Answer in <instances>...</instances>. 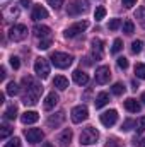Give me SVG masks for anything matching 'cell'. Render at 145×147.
Segmentation results:
<instances>
[{
    "mask_svg": "<svg viewBox=\"0 0 145 147\" xmlns=\"http://www.w3.org/2000/svg\"><path fill=\"white\" fill-rule=\"evenodd\" d=\"M41 92H43V87L34 82L33 86L26 87V94L22 96V103H24L26 106H33V105H36L38 101H39V98H41Z\"/></svg>",
    "mask_w": 145,
    "mask_h": 147,
    "instance_id": "6da1fadb",
    "label": "cell"
},
{
    "mask_svg": "<svg viewBox=\"0 0 145 147\" xmlns=\"http://www.w3.org/2000/svg\"><path fill=\"white\" fill-rule=\"evenodd\" d=\"M73 62V57L68 53H63V51H55L51 53V63L56 67V69H68Z\"/></svg>",
    "mask_w": 145,
    "mask_h": 147,
    "instance_id": "7a4b0ae2",
    "label": "cell"
},
{
    "mask_svg": "<svg viewBox=\"0 0 145 147\" xmlns=\"http://www.w3.org/2000/svg\"><path fill=\"white\" fill-rule=\"evenodd\" d=\"M99 139V132L94 128V127H87L82 130L80 134V144L82 146H91V144H96Z\"/></svg>",
    "mask_w": 145,
    "mask_h": 147,
    "instance_id": "3957f363",
    "label": "cell"
},
{
    "mask_svg": "<svg viewBox=\"0 0 145 147\" xmlns=\"http://www.w3.org/2000/svg\"><path fill=\"white\" fill-rule=\"evenodd\" d=\"M34 74H36L39 79H48V75H50V63H48V60L46 58H36V62H34Z\"/></svg>",
    "mask_w": 145,
    "mask_h": 147,
    "instance_id": "277c9868",
    "label": "cell"
},
{
    "mask_svg": "<svg viewBox=\"0 0 145 147\" xmlns=\"http://www.w3.org/2000/svg\"><path fill=\"white\" fill-rule=\"evenodd\" d=\"M28 36V28L24 24H14L10 29H9V38L12 41H22Z\"/></svg>",
    "mask_w": 145,
    "mask_h": 147,
    "instance_id": "5b68a950",
    "label": "cell"
},
{
    "mask_svg": "<svg viewBox=\"0 0 145 147\" xmlns=\"http://www.w3.org/2000/svg\"><path fill=\"white\" fill-rule=\"evenodd\" d=\"M87 28H89V22H87V21H79V22H75V24L68 26V28L65 29V38L79 36V34H80V33H84Z\"/></svg>",
    "mask_w": 145,
    "mask_h": 147,
    "instance_id": "8992f818",
    "label": "cell"
},
{
    "mask_svg": "<svg viewBox=\"0 0 145 147\" xmlns=\"http://www.w3.org/2000/svg\"><path fill=\"white\" fill-rule=\"evenodd\" d=\"M89 10V2L87 0H75L72 5H68V14L70 16H79L82 12H87Z\"/></svg>",
    "mask_w": 145,
    "mask_h": 147,
    "instance_id": "52a82bcc",
    "label": "cell"
},
{
    "mask_svg": "<svg viewBox=\"0 0 145 147\" xmlns=\"http://www.w3.org/2000/svg\"><path fill=\"white\" fill-rule=\"evenodd\" d=\"M87 116H89V111L85 106H75L72 110V121L73 123H82V121H85L87 120Z\"/></svg>",
    "mask_w": 145,
    "mask_h": 147,
    "instance_id": "ba28073f",
    "label": "cell"
},
{
    "mask_svg": "<svg viewBox=\"0 0 145 147\" xmlns=\"http://www.w3.org/2000/svg\"><path fill=\"white\" fill-rule=\"evenodd\" d=\"M24 135H26L28 142H31V144H38V142H41V140L44 139V134H43L39 128H28V130L24 132Z\"/></svg>",
    "mask_w": 145,
    "mask_h": 147,
    "instance_id": "9c48e42d",
    "label": "cell"
},
{
    "mask_svg": "<svg viewBox=\"0 0 145 147\" xmlns=\"http://www.w3.org/2000/svg\"><path fill=\"white\" fill-rule=\"evenodd\" d=\"M116 120H118V111L116 110H109V111H104L103 115H101V123L104 125V127H113L114 123H116Z\"/></svg>",
    "mask_w": 145,
    "mask_h": 147,
    "instance_id": "30bf717a",
    "label": "cell"
},
{
    "mask_svg": "<svg viewBox=\"0 0 145 147\" xmlns=\"http://www.w3.org/2000/svg\"><path fill=\"white\" fill-rule=\"evenodd\" d=\"M109 79H111V70H109V67L103 65V67H99V69L96 70V82H97V84H108Z\"/></svg>",
    "mask_w": 145,
    "mask_h": 147,
    "instance_id": "8fae6325",
    "label": "cell"
},
{
    "mask_svg": "<svg viewBox=\"0 0 145 147\" xmlns=\"http://www.w3.org/2000/svg\"><path fill=\"white\" fill-rule=\"evenodd\" d=\"M91 45H92V57L96 60H101L103 58V50H104V41L99 39V38H94Z\"/></svg>",
    "mask_w": 145,
    "mask_h": 147,
    "instance_id": "7c38bea8",
    "label": "cell"
},
{
    "mask_svg": "<svg viewBox=\"0 0 145 147\" xmlns=\"http://www.w3.org/2000/svg\"><path fill=\"white\" fill-rule=\"evenodd\" d=\"M63 120H65V113L63 111H58V113H55V115H51L48 118V127L50 128H56V127H60L63 123Z\"/></svg>",
    "mask_w": 145,
    "mask_h": 147,
    "instance_id": "4fadbf2b",
    "label": "cell"
},
{
    "mask_svg": "<svg viewBox=\"0 0 145 147\" xmlns=\"http://www.w3.org/2000/svg\"><path fill=\"white\" fill-rule=\"evenodd\" d=\"M38 120H39V115H38L36 111H26V113H22V115H21V121H22L24 125L36 123Z\"/></svg>",
    "mask_w": 145,
    "mask_h": 147,
    "instance_id": "5bb4252c",
    "label": "cell"
},
{
    "mask_svg": "<svg viewBox=\"0 0 145 147\" xmlns=\"http://www.w3.org/2000/svg\"><path fill=\"white\" fill-rule=\"evenodd\" d=\"M56 103H58V94L53 91V92H50L48 96H46V99H44V110L46 111H50V110H53L55 106H56Z\"/></svg>",
    "mask_w": 145,
    "mask_h": 147,
    "instance_id": "9a60e30c",
    "label": "cell"
},
{
    "mask_svg": "<svg viewBox=\"0 0 145 147\" xmlns=\"http://www.w3.org/2000/svg\"><path fill=\"white\" fill-rule=\"evenodd\" d=\"M34 36L41 38V39H44V38H51V29H50L48 26L36 24V26H34Z\"/></svg>",
    "mask_w": 145,
    "mask_h": 147,
    "instance_id": "2e32d148",
    "label": "cell"
},
{
    "mask_svg": "<svg viewBox=\"0 0 145 147\" xmlns=\"http://www.w3.org/2000/svg\"><path fill=\"white\" fill-rule=\"evenodd\" d=\"M33 21H41V19H46L48 17V10L43 7V5H34L33 9Z\"/></svg>",
    "mask_w": 145,
    "mask_h": 147,
    "instance_id": "e0dca14e",
    "label": "cell"
},
{
    "mask_svg": "<svg viewBox=\"0 0 145 147\" xmlns=\"http://www.w3.org/2000/svg\"><path fill=\"white\" fill-rule=\"evenodd\" d=\"M72 137H73V134H72V130H70V128L63 130V132H62V135L58 137V142H60V146H62V147L70 146V142H72Z\"/></svg>",
    "mask_w": 145,
    "mask_h": 147,
    "instance_id": "ac0fdd59",
    "label": "cell"
},
{
    "mask_svg": "<svg viewBox=\"0 0 145 147\" xmlns=\"http://www.w3.org/2000/svg\"><path fill=\"white\" fill-rule=\"evenodd\" d=\"M73 80L77 86H85L89 82V75L84 72V70H75L73 72Z\"/></svg>",
    "mask_w": 145,
    "mask_h": 147,
    "instance_id": "d6986e66",
    "label": "cell"
},
{
    "mask_svg": "<svg viewBox=\"0 0 145 147\" xmlns=\"http://www.w3.org/2000/svg\"><path fill=\"white\" fill-rule=\"evenodd\" d=\"M109 103V94L108 92H99L97 96H96V101H94V106H96V110H99V108H103V106H106Z\"/></svg>",
    "mask_w": 145,
    "mask_h": 147,
    "instance_id": "ffe728a7",
    "label": "cell"
},
{
    "mask_svg": "<svg viewBox=\"0 0 145 147\" xmlns=\"http://www.w3.org/2000/svg\"><path fill=\"white\" fill-rule=\"evenodd\" d=\"M125 108L130 111V113H138V111L142 110L140 103H138L137 99H133V98H128V99L125 101Z\"/></svg>",
    "mask_w": 145,
    "mask_h": 147,
    "instance_id": "44dd1931",
    "label": "cell"
},
{
    "mask_svg": "<svg viewBox=\"0 0 145 147\" xmlns=\"http://www.w3.org/2000/svg\"><path fill=\"white\" fill-rule=\"evenodd\" d=\"M53 86H55L56 89H60V91H65V89L68 87V79L63 77V75H56V77L53 79Z\"/></svg>",
    "mask_w": 145,
    "mask_h": 147,
    "instance_id": "7402d4cb",
    "label": "cell"
},
{
    "mask_svg": "<svg viewBox=\"0 0 145 147\" xmlns=\"http://www.w3.org/2000/svg\"><path fill=\"white\" fill-rule=\"evenodd\" d=\"M15 116H17V106L15 105H10L7 110L3 111V118L5 120H15Z\"/></svg>",
    "mask_w": 145,
    "mask_h": 147,
    "instance_id": "603a6c76",
    "label": "cell"
},
{
    "mask_svg": "<svg viewBox=\"0 0 145 147\" xmlns=\"http://www.w3.org/2000/svg\"><path fill=\"white\" fill-rule=\"evenodd\" d=\"M3 16H5L7 19H9V17H17V16H19V9H17V7H14V5H10V7H7V9H5Z\"/></svg>",
    "mask_w": 145,
    "mask_h": 147,
    "instance_id": "cb8c5ba5",
    "label": "cell"
},
{
    "mask_svg": "<svg viewBox=\"0 0 145 147\" xmlns=\"http://www.w3.org/2000/svg\"><path fill=\"white\" fill-rule=\"evenodd\" d=\"M9 96H15V94H19V86L15 84V82H9L7 84V91H5Z\"/></svg>",
    "mask_w": 145,
    "mask_h": 147,
    "instance_id": "d4e9b609",
    "label": "cell"
},
{
    "mask_svg": "<svg viewBox=\"0 0 145 147\" xmlns=\"http://www.w3.org/2000/svg\"><path fill=\"white\" fill-rule=\"evenodd\" d=\"M133 31H135V24L132 21H125L123 22V33L125 34H133Z\"/></svg>",
    "mask_w": 145,
    "mask_h": 147,
    "instance_id": "484cf974",
    "label": "cell"
},
{
    "mask_svg": "<svg viewBox=\"0 0 145 147\" xmlns=\"http://www.w3.org/2000/svg\"><path fill=\"white\" fill-rule=\"evenodd\" d=\"M142 50H144V41L137 39V41H133V43H132V53L138 55V53H140Z\"/></svg>",
    "mask_w": 145,
    "mask_h": 147,
    "instance_id": "4316f807",
    "label": "cell"
},
{
    "mask_svg": "<svg viewBox=\"0 0 145 147\" xmlns=\"http://www.w3.org/2000/svg\"><path fill=\"white\" fill-rule=\"evenodd\" d=\"M111 91H113V94H116V96H121V94L125 92V86H123L121 82H116V84L111 87Z\"/></svg>",
    "mask_w": 145,
    "mask_h": 147,
    "instance_id": "83f0119b",
    "label": "cell"
},
{
    "mask_svg": "<svg viewBox=\"0 0 145 147\" xmlns=\"http://www.w3.org/2000/svg\"><path fill=\"white\" fill-rule=\"evenodd\" d=\"M135 130H137V134H144V130H145V116H142V118L137 120V123H135Z\"/></svg>",
    "mask_w": 145,
    "mask_h": 147,
    "instance_id": "f1b7e54d",
    "label": "cell"
},
{
    "mask_svg": "<svg viewBox=\"0 0 145 147\" xmlns=\"http://www.w3.org/2000/svg\"><path fill=\"white\" fill-rule=\"evenodd\" d=\"M135 74L138 79H145V63H137L135 65Z\"/></svg>",
    "mask_w": 145,
    "mask_h": 147,
    "instance_id": "f546056e",
    "label": "cell"
},
{
    "mask_svg": "<svg viewBox=\"0 0 145 147\" xmlns=\"http://www.w3.org/2000/svg\"><path fill=\"white\" fill-rule=\"evenodd\" d=\"M104 16H106V9H104V7H97L96 12H94V19H96V21H103Z\"/></svg>",
    "mask_w": 145,
    "mask_h": 147,
    "instance_id": "4dcf8cb0",
    "label": "cell"
},
{
    "mask_svg": "<svg viewBox=\"0 0 145 147\" xmlns=\"http://www.w3.org/2000/svg\"><path fill=\"white\" fill-rule=\"evenodd\" d=\"M12 132H14V128H10L9 125H2V130H0V139H7Z\"/></svg>",
    "mask_w": 145,
    "mask_h": 147,
    "instance_id": "1f68e13d",
    "label": "cell"
},
{
    "mask_svg": "<svg viewBox=\"0 0 145 147\" xmlns=\"http://www.w3.org/2000/svg\"><path fill=\"white\" fill-rule=\"evenodd\" d=\"M50 46H51V38L39 39V45H38V48H39V50H48Z\"/></svg>",
    "mask_w": 145,
    "mask_h": 147,
    "instance_id": "d6a6232c",
    "label": "cell"
},
{
    "mask_svg": "<svg viewBox=\"0 0 145 147\" xmlns=\"http://www.w3.org/2000/svg\"><path fill=\"white\" fill-rule=\"evenodd\" d=\"M123 48V41L119 39V38H116L114 39V43H113V48H111V53H118L119 50Z\"/></svg>",
    "mask_w": 145,
    "mask_h": 147,
    "instance_id": "836d02e7",
    "label": "cell"
},
{
    "mask_svg": "<svg viewBox=\"0 0 145 147\" xmlns=\"http://www.w3.org/2000/svg\"><path fill=\"white\" fill-rule=\"evenodd\" d=\"M135 17H137V19H140V22H142V24H145V7L137 9V12H135Z\"/></svg>",
    "mask_w": 145,
    "mask_h": 147,
    "instance_id": "e575fe53",
    "label": "cell"
},
{
    "mask_svg": "<svg viewBox=\"0 0 145 147\" xmlns=\"http://www.w3.org/2000/svg\"><path fill=\"white\" fill-rule=\"evenodd\" d=\"M46 2H48V5H51L55 10H58V9H62V5H63L65 0H46Z\"/></svg>",
    "mask_w": 145,
    "mask_h": 147,
    "instance_id": "d590c367",
    "label": "cell"
},
{
    "mask_svg": "<svg viewBox=\"0 0 145 147\" xmlns=\"http://www.w3.org/2000/svg\"><path fill=\"white\" fill-rule=\"evenodd\" d=\"M119 26H121V21H119V19H111L109 24H108V28L111 29V31H116Z\"/></svg>",
    "mask_w": 145,
    "mask_h": 147,
    "instance_id": "8d00e7d4",
    "label": "cell"
},
{
    "mask_svg": "<svg viewBox=\"0 0 145 147\" xmlns=\"http://www.w3.org/2000/svg\"><path fill=\"white\" fill-rule=\"evenodd\" d=\"M133 125H135V121H133V120H125V121H123V125H121V130H123V132H128Z\"/></svg>",
    "mask_w": 145,
    "mask_h": 147,
    "instance_id": "74e56055",
    "label": "cell"
},
{
    "mask_svg": "<svg viewBox=\"0 0 145 147\" xmlns=\"http://www.w3.org/2000/svg\"><path fill=\"white\" fill-rule=\"evenodd\" d=\"M3 147H21V140H19L17 137H14V139H10Z\"/></svg>",
    "mask_w": 145,
    "mask_h": 147,
    "instance_id": "f35d334b",
    "label": "cell"
},
{
    "mask_svg": "<svg viewBox=\"0 0 145 147\" xmlns=\"http://www.w3.org/2000/svg\"><path fill=\"white\" fill-rule=\"evenodd\" d=\"M10 65H12L14 70H17V69L21 67V60H19V57H10Z\"/></svg>",
    "mask_w": 145,
    "mask_h": 147,
    "instance_id": "ab89813d",
    "label": "cell"
},
{
    "mask_svg": "<svg viewBox=\"0 0 145 147\" xmlns=\"http://www.w3.org/2000/svg\"><path fill=\"white\" fill-rule=\"evenodd\" d=\"M118 67L123 69V70H126V69H128V60H126L125 57H119V58H118Z\"/></svg>",
    "mask_w": 145,
    "mask_h": 147,
    "instance_id": "60d3db41",
    "label": "cell"
},
{
    "mask_svg": "<svg viewBox=\"0 0 145 147\" xmlns=\"http://www.w3.org/2000/svg\"><path fill=\"white\" fill-rule=\"evenodd\" d=\"M123 2V5L126 7V9H130V7H133L135 3H137V0H121Z\"/></svg>",
    "mask_w": 145,
    "mask_h": 147,
    "instance_id": "b9f144b4",
    "label": "cell"
},
{
    "mask_svg": "<svg viewBox=\"0 0 145 147\" xmlns=\"http://www.w3.org/2000/svg\"><path fill=\"white\" fill-rule=\"evenodd\" d=\"M21 5L22 7H29L31 5V0H21Z\"/></svg>",
    "mask_w": 145,
    "mask_h": 147,
    "instance_id": "7bdbcfd3",
    "label": "cell"
},
{
    "mask_svg": "<svg viewBox=\"0 0 145 147\" xmlns=\"http://www.w3.org/2000/svg\"><path fill=\"white\" fill-rule=\"evenodd\" d=\"M0 79H5V69L3 67L0 69Z\"/></svg>",
    "mask_w": 145,
    "mask_h": 147,
    "instance_id": "ee69618b",
    "label": "cell"
},
{
    "mask_svg": "<svg viewBox=\"0 0 145 147\" xmlns=\"http://www.w3.org/2000/svg\"><path fill=\"white\" fill-rule=\"evenodd\" d=\"M132 89H133V91H137V89H138V84H137V82H135V80H133V82H132Z\"/></svg>",
    "mask_w": 145,
    "mask_h": 147,
    "instance_id": "f6af8a7d",
    "label": "cell"
},
{
    "mask_svg": "<svg viewBox=\"0 0 145 147\" xmlns=\"http://www.w3.org/2000/svg\"><path fill=\"white\" fill-rule=\"evenodd\" d=\"M43 147H53V146H51V144H48V142H46V144H43Z\"/></svg>",
    "mask_w": 145,
    "mask_h": 147,
    "instance_id": "bcb514c9",
    "label": "cell"
},
{
    "mask_svg": "<svg viewBox=\"0 0 145 147\" xmlns=\"http://www.w3.org/2000/svg\"><path fill=\"white\" fill-rule=\"evenodd\" d=\"M140 146H142V147H145V139L142 140V142H140Z\"/></svg>",
    "mask_w": 145,
    "mask_h": 147,
    "instance_id": "7dc6e473",
    "label": "cell"
},
{
    "mask_svg": "<svg viewBox=\"0 0 145 147\" xmlns=\"http://www.w3.org/2000/svg\"><path fill=\"white\" fill-rule=\"evenodd\" d=\"M142 101H144V103H145V92H144V94H142Z\"/></svg>",
    "mask_w": 145,
    "mask_h": 147,
    "instance_id": "c3c4849f",
    "label": "cell"
}]
</instances>
